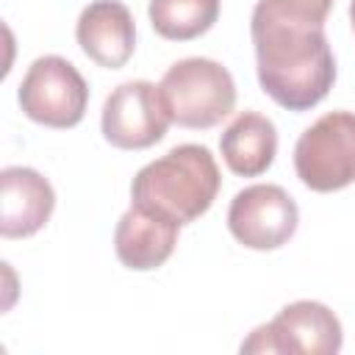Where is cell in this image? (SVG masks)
Wrapping results in <instances>:
<instances>
[{"label": "cell", "instance_id": "cell-1", "mask_svg": "<svg viewBox=\"0 0 355 355\" xmlns=\"http://www.w3.org/2000/svg\"><path fill=\"white\" fill-rule=\"evenodd\" d=\"M250 33L261 89L277 105L308 111L327 97L336 80V58L322 17L280 0H258Z\"/></svg>", "mask_w": 355, "mask_h": 355}, {"label": "cell", "instance_id": "cell-2", "mask_svg": "<svg viewBox=\"0 0 355 355\" xmlns=\"http://www.w3.org/2000/svg\"><path fill=\"white\" fill-rule=\"evenodd\" d=\"M219 183L222 175L208 147L178 144L136 172L130 197L136 205L161 211L175 222L189 225L214 205Z\"/></svg>", "mask_w": 355, "mask_h": 355}, {"label": "cell", "instance_id": "cell-3", "mask_svg": "<svg viewBox=\"0 0 355 355\" xmlns=\"http://www.w3.org/2000/svg\"><path fill=\"white\" fill-rule=\"evenodd\" d=\"M158 89L172 122H178L180 128H214L236 105L233 75L214 58L175 61L164 72Z\"/></svg>", "mask_w": 355, "mask_h": 355}, {"label": "cell", "instance_id": "cell-4", "mask_svg": "<svg viewBox=\"0 0 355 355\" xmlns=\"http://www.w3.org/2000/svg\"><path fill=\"white\" fill-rule=\"evenodd\" d=\"M297 178L313 191H338L355 183V114L319 116L294 144Z\"/></svg>", "mask_w": 355, "mask_h": 355}, {"label": "cell", "instance_id": "cell-5", "mask_svg": "<svg viewBox=\"0 0 355 355\" xmlns=\"http://www.w3.org/2000/svg\"><path fill=\"white\" fill-rule=\"evenodd\" d=\"M19 105L25 116L39 125L72 128L86 114L89 86L67 58L42 55L28 67L19 83Z\"/></svg>", "mask_w": 355, "mask_h": 355}, {"label": "cell", "instance_id": "cell-6", "mask_svg": "<svg viewBox=\"0 0 355 355\" xmlns=\"http://www.w3.org/2000/svg\"><path fill=\"white\" fill-rule=\"evenodd\" d=\"M344 333L338 316L313 300H297L269 322L252 330L241 344V352H302V355H336Z\"/></svg>", "mask_w": 355, "mask_h": 355}, {"label": "cell", "instance_id": "cell-7", "mask_svg": "<svg viewBox=\"0 0 355 355\" xmlns=\"http://www.w3.org/2000/svg\"><path fill=\"white\" fill-rule=\"evenodd\" d=\"M172 116L150 80L119 83L103 105V136L119 150H147L166 136Z\"/></svg>", "mask_w": 355, "mask_h": 355}, {"label": "cell", "instance_id": "cell-8", "mask_svg": "<svg viewBox=\"0 0 355 355\" xmlns=\"http://www.w3.org/2000/svg\"><path fill=\"white\" fill-rule=\"evenodd\" d=\"M300 211L291 194L275 183L241 189L227 208L233 239L250 250H277L297 233Z\"/></svg>", "mask_w": 355, "mask_h": 355}, {"label": "cell", "instance_id": "cell-9", "mask_svg": "<svg viewBox=\"0 0 355 355\" xmlns=\"http://www.w3.org/2000/svg\"><path fill=\"white\" fill-rule=\"evenodd\" d=\"M178 230L180 222H175L172 216L130 202V208L119 216L114 230L116 258L122 261V266L136 272L158 269L175 252Z\"/></svg>", "mask_w": 355, "mask_h": 355}, {"label": "cell", "instance_id": "cell-10", "mask_svg": "<svg viewBox=\"0 0 355 355\" xmlns=\"http://www.w3.org/2000/svg\"><path fill=\"white\" fill-rule=\"evenodd\" d=\"M55 208V191L44 175L31 166H6L0 172V233L25 239L42 230Z\"/></svg>", "mask_w": 355, "mask_h": 355}, {"label": "cell", "instance_id": "cell-11", "mask_svg": "<svg viewBox=\"0 0 355 355\" xmlns=\"http://www.w3.org/2000/svg\"><path fill=\"white\" fill-rule=\"evenodd\" d=\"M75 36L94 64L119 69L136 47L133 14L119 0H92L78 17Z\"/></svg>", "mask_w": 355, "mask_h": 355}, {"label": "cell", "instance_id": "cell-12", "mask_svg": "<svg viewBox=\"0 0 355 355\" xmlns=\"http://www.w3.org/2000/svg\"><path fill=\"white\" fill-rule=\"evenodd\" d=\"M219 150L230 172L244 178L263 175L277 153L275 122L258 111H241L219 136Z\"/></svg>", "mask_w": 355, "mask_h": 355}, {"label": "cell", "instance_id": "cell-13", "mask_svg": "<svg viewBox=\"0 0 355 355\" xmlns=\"http://www.w3.org/2000/svg\"><path fill=\"white\" fill-rule=\"evenodd\" d=\"M219 19V0H150V22L158 36L189 42Z\"/></svg>", "mask_w": 355, "mask_h": 355}, {"label": "cell", "instance_id": "cell-14", "mask_svg": "<svg viewBox=\"0 0 355 355\" xmlns=\"http://www.w3.org/2000/svg\"><path fill=\"white\" fill-rule=\"evenodd\" d=\"M349 19H352V28H355V0L349 3Z\"/></svg>", "mask_w": 355, "mask_h": 355}]
</instances>
